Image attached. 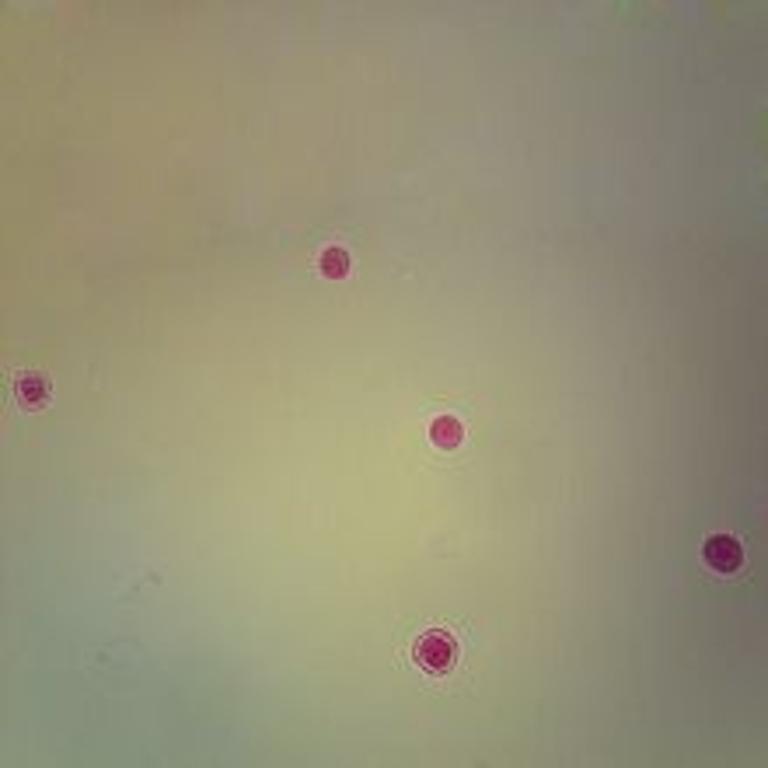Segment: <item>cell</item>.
I'll return each mask as SVG.
<instances>
[{
    "label": "cell",
    "mask_w": 768,
    "mask_h": 768,
    "mask_svg": "<svg viewBox=\"0 0 768 768\" xmlns=\"http://www.w3.org/2000/svg\"><path fill=\"white\" fill-rule=\"evenodd\" d=\"M416 660L423 671L430 674H447L458 660V646L447 632H426L423 639L416 643Z\"/></svg>",
    "instance_id": "6da1fadb"
},
{
    "label": "cell",
    "mask_w": 768,
    "mask_h": 768,
    "mask_svg": "<svg viewBox=\"0 0 768 768\" xmlns=\"http://www.w3.org/2000/svg\"><path fill=\"white\" fill-rule=\"evenodd\" d=\"M702 559L716 573H737L744 566V545L734 535H713L702 545Z\"/></svg>",
    "instance_id": "7a4b0ae2"
},
{
    "label": "cell",
    "mask_w": 768,
    "mask_h": 768,
    "mask_svg": "<svg viewBox=\"0 0 768 768\" xmlns=\"http://www.w3.org/2000/svg\"><path fill=\"white\" fill-rule=\"evenodd\" d=\"M14 398H18L21 409L39 412L42 405H49V398H53V384H49L46 374L25 371V374H18V378H14Z\"/></svg>",
    "instance_id": "3957f363"
},
{
    "label": "cell",
    "mask_w": 768,
    "mask_h": 768,
    "mask_svg": "<svg viewBox=\"0 0 768 768\" xmlns=\"http://www.w3.org/2000/svg\"><path fill=\"white\" fill-rule=\"evenodd\" d=\"M430 440L440 447V451H454V447L465 440V426H461V419H454V416H440V419H433V426H430Z\"/></svg>",
    "instance_id": "277c9868"
},
{
    "label": "cell",
    "mask_w": 768,
    "mask_h": 768,
    "mask_svg": "<svg viewBox=\"0 0 768 768\" xmlns=\"http://www.w3.org/2000/svg\"><path fill=\"white\" fill-rule=\"evenodd\" d=\"M350 266H353L350 252L339 245H329L322 252V259H318V269H322V276H329V280H343V276L350 273Z\"/></svg>",
    "instance_id": "5b68a950"
}]
</instances>
